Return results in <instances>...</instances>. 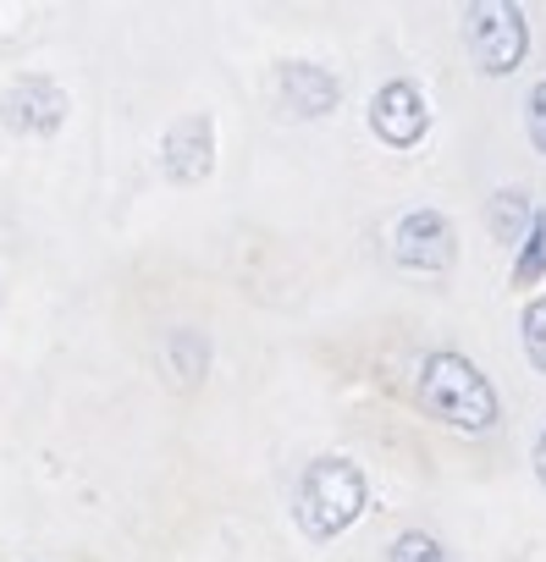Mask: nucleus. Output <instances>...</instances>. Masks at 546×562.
Returning a JSON list of instances; mask_svg holds the SVG:
<instances>
[{
  "label": "nucleus",
  "instance_id": "nucleus-5",
  "mask_svg": "<svg viewBox=\"0 0 546 562\" xmlns=\"http://www.w3.org/2000/svg\"><path fill=\"white\" fill-rule=\"evenodd\" d=\"M469 50H475L480 72H491V78L513 72L519 56H524V18H519L513 7H486V12H475V18H469Z\"/></svg>",
  "mask_w": 546,
  "mask_h": 562
},
{
  "label": "nucleus",
  "instance_id": "nucleus-6",
  "mask_svg": "<svg viewBox=\"0 0 546 562\" xmlns=\"http://www.w3.org/2000/svg\"><path fill=\"white\" fill-rule=\"evenodd\" d=\"M370 127H376V138H387L392 149L420 144V138H425V127H431L425 94H420L409 78H392V83L370 100Z\"/></svg>",
  "mask_w": 546,
  "mask_h": 562
},
{
  "label": "nucleus",
  "instance_id": "nucleus-14",
  "mask_svg": "<svg viewBox=\"0 0 546 562\" xmlns=\"http://www.w3.org/2000/svg\"><path fill=\"white\" fill-rule=\"evenodd\" d=\"M530 138L546 155V83H535V94H530Z\"/></svg>",
  "mask_w": 546,
  "mask_h": 562
},
{
  "label": "nucleus",
  "instance_id": "nucleus-15",
  "mask_svg": "<svg viewBox=\"0 0 546 562\" xmlns=\"http://www.w3.org/2000/svg\"><path fill=\"white\" fill-rule=\"evenodd\" d=\"M535 480L546 485V430H541V441H535Z\"/></svg>",
  "mask_w": 546,
  "mask_h": 562
},
{
  "label": "nucleus",
  "instance_id": "nucleus-7",
  "mask_svg": "<svg viewBox=\"0 0 546 562\" xmlns=\"http://www.w3.org/2000/svg\"><path fill=\"white\" fill-rule=\"evenodd\" d=\"M160 155H166V177H177V182H199V177H210V155H215L210 116H188V122L166 127Z\"/></svg>",
  "mask_w": 546,
  "mask_h": 562
},
{
  "label": "nucleus",
  "instance_id": "nucleus-3",
  "mask_svg": "<svg viewBox=\"0 0 546 562\" xmlns=\"http://www.w3.org/2000/svg\"><path fill=\"white\" fill-rule=\"evenodd\" d=\"M0 122H7L12 133H23V138H51V133L67 122V94H62V83H51V78H40V72L18 78L7 94H0Z\"/></svg>",
  "mask_w": 546,
  "mask_h": 562
},
{
  "label": "nucleus",
  "instance_id": "nucleus-9",
  "mask_svg": "<svg viewBox=\"0 0 546 562\" xmlns=\"http://www.w3.org/2000/svg\"><path fill=\"white\" fill-rule=\"evenodd\" d=\"M541 276H546V210L530 221L524 248H519V259H513V281H519V288H530V281H541Z\"/></svg>",
  "mask_w": 546,
  "mask_h": 562
},
{
  "label": "nucleus",
  "instance_id": "nucleus-8",
  "mask_svg": "<svg viewBox=\"0 0 546 562\" xmlns=\"http://www.w3.org/2000/svg\"><path fill=\"white\" fill-rule=\"evenodd\" d=\"M282 100L293 116H326L337 105V78L326 67H310V61H288L282 67Z\"/></svg>",
  "mask_w": 546,
  "mask_h": 562
},
{
  "label": "nucleus",
  "instance_id": "nucleus-10",
  "mask_svg": "<svg viewBox=\"0 0 546 562\" xmlns=\"http://www.w3.org/2000/svg\"><path fill=\"white\" fill-rule=\"evenodd\" d=\"M166 353H171V370H182L188 386H193V381L204 375V364H210V348H204L199 331H177V337L166 342Z\"/></svg>",
  "mask_w": 546,
  "mask_h": 562
},
{
  "label": "nucleus",
  "instance_id": "nucleus-12",
  "mask_svg": "<svg viewBox=\"0 0 546 562\" xmlns=\"http://www.w3.org/2000/svg\"><path fill=\"white\" fill-rule=\"evenodd\" d=\"M392 562H453L431 535H420V529H409V535H398V546H392Z\"/></svg>",
  "mask_w": 546,
  "mask_h": 562
},
{
  "label": "nucleus",
  "instance_id": "nucleus-13",
  "mask_svg": "<svg viewBox=\"0 0 546 562\" xmlns=\"http://www.w3.org/2000/svg\"><path fill=\"white\" fill-rule=\"evenodd\" d=\"M524 353L535 370H546V299L524 310Z\"/></svg>",
  "mask_w": 546,
  "mask_h": 562
},
{
  "label": "nucleus",
  "instance_id": "nucleus-11",
  "mask_svg": "<svg viewBox=\"0 0 546 562\" xmlns=\"http://www.w3.org/2000/svg\"><path fill=\"white\" fill-rule=\"evenodd\" d=\"M524 215H530V199H524V193H497V204H491V232H497L502 243H519Z\"/></svg>",
  "mask_w": 546,
  "mask_h": 562
},
{
  "label": "nucleus",
  "instance_id": "nucleus-1",
  "mask_svg": "<svg viewBox=\"0 0 546 562\" xmlns=\"http://www.w3.org/2000/svg\"><path fill=\"white\" fill-rule=\"evenodd\" d=\"M420 408L469 436L497 425V392L464 353H431L420 364Z\"/></svg>",
  "mask_w": 546,
  "mask_h": 562
},
{
  "label": "nucleus",
  "instance_id": "nucleus-2",
  "mask_svg": "<svg viewBox=\"0 0 546 562\" xmlns=\"http://www.w3.org/2000/svg\"><path fill=\"white\" fill-rule=\"evenodd\" d=\"M365 513V474L348 458H315L299 480V524L315 540L343 535Z\"/></svg>",
  "mask_w": 546,
  "mask_h": 562
},
{
  "label": "nucleus",
  "instance_id": "nucleus-4",
  "mask_svg": "<svg viewBox=\"0 0 546 562\" xmlns=\"http://www.w3.org/2000/svg\"><path fill=\"white\" fill-rule=\"evenodd\" d=\"M392 254H398V265H409V270H447L453 254H458L453 221L436 215V210H414V215H403L398 232H392Z\"/></svg>",
  "mask_w": 546,
  "mask_h": 562
}]
</instances>
